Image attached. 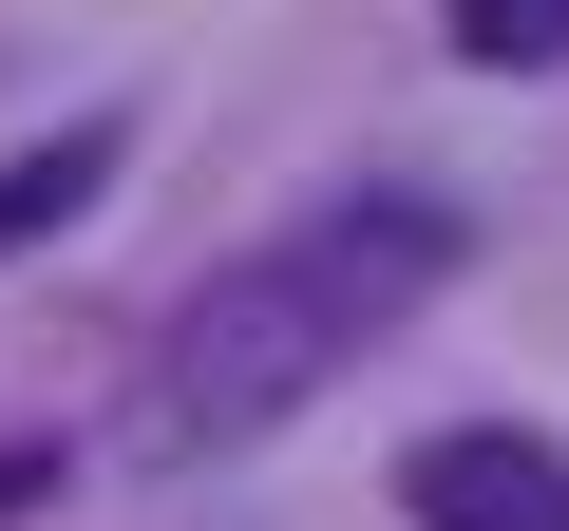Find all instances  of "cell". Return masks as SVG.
<instances>
[{
  "instance_id": "cell-3",
  "label": "cell",
  "mask_w": 569,
  "mask_h": 531,
  "mask_svg": "<svg viewBox=\"0 0 569 531\" xmlns=\"http://www.w3.org/2000/svg\"><path fill=\"white\" fill-rule=\"evenodd\" d=\"M114 171H133V114H58L39 152H0V266H20L39 228H77V209H96Z\"/></svg>"
},
{
  "instance_id": "cell-4",
  "label": "cell",
  "mask_w": 569,
  "mask_h": 531,
  "mask_svg": "<svg viewBox=\"0 0 569 531\" xmlns=\"http://www.w3.org/2000/svg\"><path fill=\"white\" fill-rule=\"evenodd\" d=\"M456 58H493V77H550V58H569V0H456Z\"/></svg>"
},
{
  "instance_id": "cell-2",
  "label": "cell",
  "mask_w": 569,
  "mask_h": 531,
  "mask_svg": "<svg viewBox=\"0 0 569 531\" xmlns=\"http://www.w3.org/2000/svg\"><path fill=\"white\" fill-rule=\"evenodd\" d=\"M399 493H418V531H569V455H550V437H512V418L418 437V455H399Z\"/></svg>"
},
{
  "instance_id": "cell-5",
  "label": "cell",
  "mask_w": 569,
  "mask_h": 531,
  "mask_svg": "<svg viewBox=\"0 0 569 531\" xmlns=\"http://www.w3.org/2000/svg\"><path fill=\"white\" fill-rule=\"evenodd\" d=\"M39 493H58V455H0V512H39Z\"/></svg>"
},
{
  "instance_id": "cell-1",
  "label": "cell",
  "mask_w": 569,
  "mask_h": 531,
  "mask_svg": "<svg viewBox=\"0 0 569 531\" xmlns=\"http://www.w3.org/2000/svg\"><path fill=\"white\" fill-rule=\"evenodd\" d=\"M475 266V209L380 171V190H323L305 228H266L247 266H209V285L171 304L152 380H133V455H247L266 418H305L361 342H399L437 285Z\"/></svg>"
}]
</instances>
